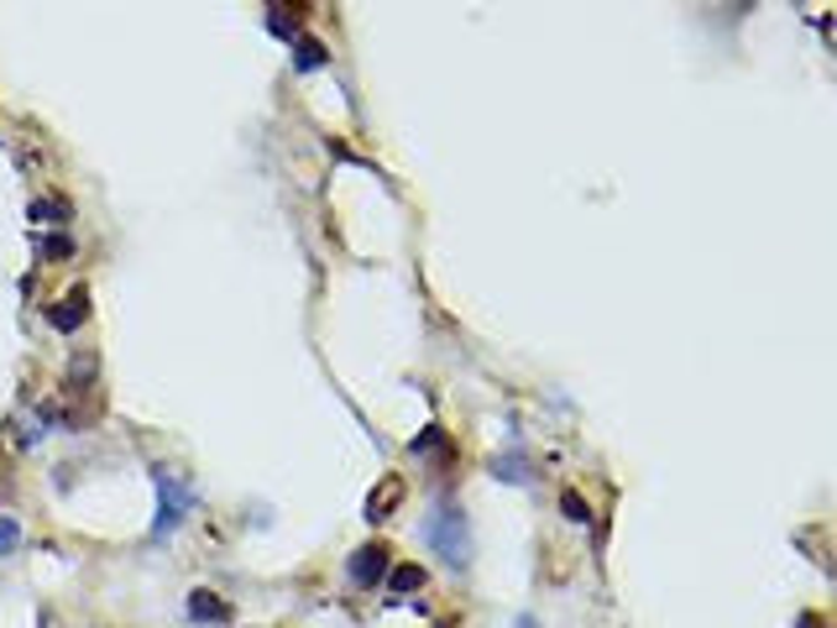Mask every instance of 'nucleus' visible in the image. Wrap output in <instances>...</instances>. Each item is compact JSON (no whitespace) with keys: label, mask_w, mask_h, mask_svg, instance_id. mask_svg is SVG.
<instances>
[{"label":"nucleus","mask_w":837,"mask_h":628,"mask_svg":"<svg viewBox=\"0 0 837 628\" xmlns=\"http://www.w3.org/2000/svg\"><path fill=\"white\" fill-rule=\"evenodd\" d=\"M425 539H430V550L445 560V566H455V571L472 566V530H466V513L455 503L434 508V519L425 524Z\"/></svg>","instance_id":"1"},{"label":"nucleus","mask_w":837,"mask_h":628,"mask_svg":"<svg viewBox=\"0 0 837 628\" xmlns=\"http://www.w3.org/2000/svg\"><path fill=\"white\" fill-rule=\"evenodd\" d=\"M152 482H158V524H152V530L173 534L184 524V513L194 508V487L184 482V477H173L167 466H152Z\"/></svg>","instance_id":"2"},{"label":"nucleus","mask_w":837,"mask_h":628,"mask_svg":"<svg viewBox=\"0 0 837 628\" xmlns=\"http://www.w3.org/2000/svg\"><path fill=\"white\" fill-rule=\"evenodd\" d=\"M387 545L383 539H372V545H361L357 556H351V571H346V577H351V586H377V581L387 577Z\"/></svg>","instance_id":"3"},{"label":"nucleus","mask_w":837,"mask_h":628,"mask_svg":"<svg viewBox=\"0 0 837 628\" xmlns=\"http://www.w3.org/2000/svg\"><path fill=\"white\" fill-rule=\"evenodd\" d=\"M84 314H90V293L73 289L69 299H63V304H53V310H48V325L69 336V330H79V325H84Z\"/></svg>","instance_id":"4"},{"label":"nucleus","mask_w":837,"mask_h":628,"mask_svg":"<svg viewBox=\"0 0 837 628\" xmlns=\"http://www.w3.org/2000/svg\"><path fill=\"white\" fill-rule=\"evenodd\" d=\"M189 618H194V624H231V607L220 603L216 592H194V597H189Z\"/></svg>","instance_id":"5"},{"label":"nucleus","mask_w":837,"mask_h":628,"mask_svg":"<svg viewBox=\"0 0 837 628\" xmlns=\"http://www.w3.org/2000/svg\"><path fill=\"white\" fill-rule=\"evenodd\" d=\"M398 498H404V482H398V477H387V487H383V498H377V492H372V503H367V519H372V524H383L387 513H393V508H398Z\"/></svg>","instance_id":"6"},{"label":"nucleus","mask_w":837,"mask_h":628,"mask_svg":"<svg viewBox=\"0 0 837 628\" xmlns=\"http://www.w3.org/2000/svg\"><path fill=\"white\" fill-rule=\"evenodd\" d=\"M330 63V53H325V43H314V37H299V69H325Z\"/></svg>","instance_id":"7"},{"label":"nucleus","mask_w":837,"mask_h":628,"mask_svg":"<svg viewBox=\"0 0 837 628\" xmlns=\"http://www.w3.org/2000/svg\"><path fill=\"white\" fill-rule=\"evenodd\" d=\"M408 451H414V456H445V451H451V445H445V435H440V430H425V435L414 440V445H408Z\"/></svg>","instance_id":"8"},{"label":"nucleus","mask_w":837,"mask_h":628,"mask_svg":"<svg viewBox=\"0 0 837 628\" xmlns=\"http://www.w3.org/2000/svg\"><path fill=\"white\" fill-rule=\"evenodd\" d=\"M393 592H414V586H425V566H398L393 577H387Z\"/></svg>","instance_id":"9"},{"label":"nucleus","mask_w":837,"mask_h":628,"mask_svg":"<svg viewBox=\"0 0 837 628\" xmlns=\"http://www.w3.org/2000/svg\"><path fill=\"white\" fill-rule=\"evenodd\" d=\"M22 545V524L16 519H0V556H11Z\"/></svg>","instance_id":"10"},{"label":"nucleus","mask_w":837,"mask_h":628,"mask_svg":"<svg viewBox=\"0 0 837 628\" xmlns=\"http://www.w3.org/2000/svg\"><path fill=\"white\" fill-rule=\"evenodd\" d=\"M560 508H566V519H581V524L592 519V513H586V503H581V492H566V498H560Z\"/></svg>","instance_id":"11"},{"label":"nucleus","mask_w":837,"mask_h":628,"mask_svg":"<svg viewBox=\"0 0 837 628\" xmlns=\"http://www.w3.org/2000/svg\"><path fill=\"white\" fill-rule=\"evenodd\" d=\"M69 252H73L69 236H53V242H48V257H69Z\"/></svg>","instance_id":"12"}]
</instances>
